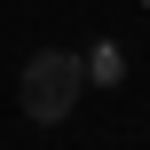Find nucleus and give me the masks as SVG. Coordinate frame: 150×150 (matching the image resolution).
I'll use <instances>...</instances> for the list:
<instances>
[{
    "label": "nucleus",
    "mask_w": 150,
    "mask_h": 150,
    "mask_svg": "<svg viewBox=\"0 0 150 150\" xmlns=\"http://www.w3.org/2000/svg\"><path fill=\"white\" fill-rule=\"evenodd\" d=\"M142 8H150V0H142Z\"/></svg>",
    "instance_id": "3"
},
{
    "label": "nucleus",
    "mask_w": 150,
    "mask_h": 150,
    "mask_svg": "<svg viewBox=\"0 0 150 150\" xmlns=\"http://www.w3.org/2000/svg\"><path fill=\"white\" fill-rule=\"evenodd\" d=\"M79 87H87V63H79V55H63V47H40V55L24 63V111H32L40 127L71 119Z\"/></svg>",
    "instance_id": "1"
},
{
    "label": "nucleus",
    "mask_w": 150,
    "mask_h": 150,
    "mask_svg": "<svg viewBox=\"0 0 150 150\" xmlns=\"http://www.w3.org/2000/svg\"><path fill=\"white\" fill-rule=\"evenodd\" d=\"M79 63H87V79H103V87H111V79H119V71H127V55H119V47H111V40H103V47H87V55H79Z\"/></svg>",
    "instance_id": "2"
}]
</instances>
